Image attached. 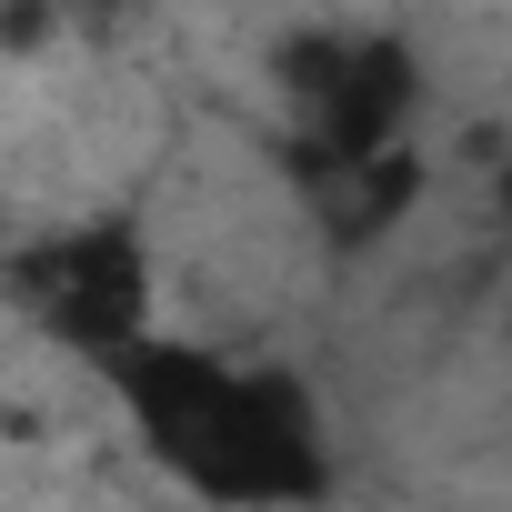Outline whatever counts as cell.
Segmentation results:
<instances>
[{
  "label": "cell",
  "instance_id": "obj_1",
  "mask_svg": "<svg viewBox=\"0 0 512 512\" xmlns=\"http://www.w3.org/2000/svg\"><path fill=\"white\" fill-rule=\"evenodd\" d=\"M131 412L141 452L201 502H322L332 492V422L292 362H241L181 332H141L91 362Z\"/></svg>",
  "mask_w": 512,
  "mask_h": 512
},
{
  "label": "cell",
  "instance_id": "obj_2",
  "mask_svg": "<svg viewBox=\"0 0 512 512\" xmlns=\"http://www.w3.org/2000/svg\"><path fill=\"white\" fill-rule=\"evenodd\" d=\"M0 302L41 342H61L81 362H111L121 342H141L161 322V241L131 201L41 221L31 241L0 251Z\"/></svg>",
  "mask_w": 512,
  "mask_h": 512
},
{
  "label": "cell",
  "instance_id": "obj_3",
  "mask_svg": "<svg viewBox=\"0 0 512 512\" xmlns=\"http://www.w3.org/2000/svg\"><path fill=\"white\" fill-rule=\"evenodd\" d=\"M282 101L302 121V161H352L412 141L422 61L402 31H312L282 51Z\"/></svg>",
  "mask_w": 512,
  "mask_h": 512
},
{
  "label": "cell",
  "instance_id": "obj_4",
  "mask_svg": "<svg viewBox=\"0 0 512 512\" xmlns=\"http://www.w3.org/2000/svg\"><path fill=\"white\" fill-rule=\"evenodd\" d=\"M302 201H312V221L332 231V251H372L382 231L412 221V201H422V161H412V141H392V151H352V161H302Z\"/></svg>",
  "mask_w": 512,
  "mask_h": 512
},
{
  "label": "cell",
  "instance_id": "obj_5",
  "mask_svg": "<svg viewBox=\"0 0 512 512\" xmlns=\"http://www.w3.org/2000/svg\"><path fill=\"white\" fill-rule=\"evenodd\" d=\"M492 191H502V221H512V161H502V181H492Z\"/></svg>",
  "mask_w": 512,
  "mask_h": 512
}]
</instances>
